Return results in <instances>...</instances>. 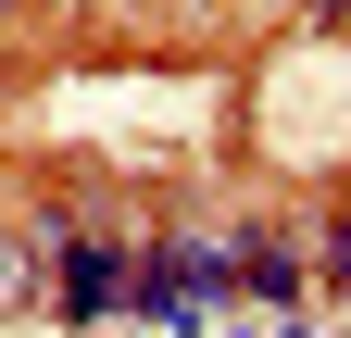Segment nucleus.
<instances>
[{
    "label": "nucleus",
    "instance_id": "1",
    "mask_svg": "<svg viewBox=\"0 0 351 338\" xmlns=\"http://www.w3.org/2000/svg\"><path fill=\"white\" fill-rule=\"evenodd\" d=\"M263 138H276V163L351 151V63L339 51H289L276 75H263Z\"/></svg>",
    "mask_w": 351,
    "mask_h": 338
}]
</instances>
